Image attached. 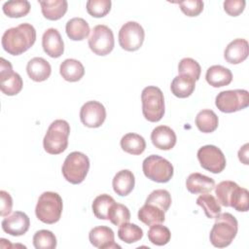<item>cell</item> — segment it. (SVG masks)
Segmentation results:
<instances>
[{
    "label": "cell",
    "mask_w": 249,
    "mask_h": 249,
    "mask_svg": "<svg viewBox=\"0 0 249 249\" xmlns=\"http://www.w3.org/2000/svg\"><path fill=\"white\" fill-rule=\"evenodd\" d=\"M36 41V30L30 23L24 22L7 29L1 40L5 52L12 55H19L29 50Z\"/></svg>",
    "instance_id": "obj_1"
},
{
    "label": "cell",
    "mask_w": 249,
    "mask_h": 249,
    "mask_svg": "<svg viewBox=\"0 0 249 249\" xmlns=\"http://www.w3.org/2000/svg\"><path fill=\"white\" fill-rule=\"evenodd\" d=\"M237 231L238 223L235 217L228 212L220 213L210 231V242L214 247L225 248L235 238Z\"/></svg>",
    "instance_id": "obj_2"
},
{
    "label": "cell",
    "mask_w": 249,
    "mask_h": 249,
    "mask_svg": "<svg viewBox=\"0 0 249 249\" xmlns=\"http://www.w3.org/2000/svg\"><path fill=\"white\" fill-rule=\"evenodd\" d=\"M69 134L70 125L65 120L53 121L44 136V150L51 155L61 154L68 146Z\"/></svg>",
    "instance_id": "obj_3"
},
{
    "label": "cell",
    "mask_w": 249,
    "mask_h": 249,
    "mask_svg": "<svg viewBox=\"0 0 249 249\" xmlns=\"http://www.w3.org/2000/svg\"><path fill=\"white\" fill-rule=\"evenodd\" d=\"M62 208V198L57 193L44 192L38 198L35 214L41 222L52 225L59 221Z\"/></svg>",
    "instance_id": "obj_4"
},
{
    "label": "cell",
    "mask_w": 249,
    "mask_h": 249,
    "mask_svg": "<svg viewBox=\"0 0 249 249\" xmlns=\"http://www.w3.org/2000/svg\"><path fill=\"white\" fill-rule=\"evenodd\" d=\"M142 113L144 118L151 122L160 121L165 112L164 97L161 89L155 86L146 87L141 93Z\"/></svg>",
    "instance_id": "obj_5"
},
{
    "label": "cell",
    "mask_w": 249,
    "mask_h": 249,
    "mask_svg": "<svg viewBox=\"0 0 249 249\" xmlns=\"http://www.w3.org/2000/svg\"><path fill=\"white\" fill-rule=\"evenodd\" d=\"M89 160L88 156L81 152L70 153L62 164V175L65 180L71 184L77 185L82 183L89 172Z\"/></svg>",
    "instance_id": "obj_6"
},
{
    "label": "cell",
    "mask_w": 249,
    "mask_h": 249,
    "mask_svg": "<svg viewBox=\"0 0 249 249\" xmlns=\"http://www.w3.org/2000/svg\"><path fill=\"white\" fill-rule=\"evenodd\" d=\"M142 169L148 179L157 183L168 182L174 173L171 162L158 155L148 156L143 160Z\"/></svg>",
    "instance_id": "obj_7"
},
{
    "label": "cell",
    "mask_w": 249,
    "mask_h": 249,
    "mask_svg": "<svg viewBox=\"0 0 249 249\" xmlns=\"http://www.w3.org/2000/svg\"><path fill=\"white\" fill-rule=\"evenodd\" d=\"M216 107L223 113H233L249 105V92L246 89L224 90L215 98Z\"/></svg>",
    "instance_id": "obj_8"
},
{
    "label": "cell",
    "mask_w": 249,
    "mask_h": 249,
    "mask_svg": "<svg viewBox=\"0 0 249 249\" xmlns=\"http://www.w3.org/2000/svg\"><path fill=\"white\" fill-rule=\"evenodd\" d=\"M115 46L114 34L111 28L104 24H98L91 30L89 38V47L90 51L97 55L109 54Z\"/></svg>",
    "instance_id": "obj_9"
},
{
    "label": "cell",
    "mask_w": 249,
    "mask_h": 249,
    "mask_svg": "<svg viewBox=\"0 0 249 249\" xmlns=\"http://www.w3.org/2000/svg\"><path fill=\"white\" fill-rule=\"evenodd\" d=\"M145 31L136 21L125 22L119 31V44L124 51L135 52L143 45Z\"/></svg>",
    "instance_id": "obj_10"
},
{
    "label": "cell",
    "mask_w": 249,
    "mask_h": 249,
    "mask_svg": "<svg viewBox=\"0 0 249 249\" xmlns=\"http://www.w3.org/2000/svg\"><path fill=\"white\" fill-rule=\"evenodd\" d=\"M197 160L202 168L214 174L222 172L226 167V157L214 145H205L198 149Z\"/></svg>",
    "instance_id": "obj_11"
},
{
    "label": "cell",
    "mask_w": 249,
    "mask_h": 249,
    "mask_svg": "<svg viewBox=\"0 0 249 249\" xmlns=\"http://www.w3.org/2000/svg\"><path fill=\"white\" fill-rule=\"evenodd\" d=\"M106 119V109L102 103L95 100L86 102L80 110L82 124L90 128H96L103 124Z\"/></svg>",
    "instance_id": "obj_12"
},
{
    "label": "cell",
    "mask_w": 249,
    "mask_h": 249,
    "mask_svg": "<svg viewBox=\"0 0 249 249\" xmlns=\"http://www.w3.org/2000/svg\"><path fill=\"white\" fill-rule=\"evenodd\" d=\"M2 230L10 235L20 236L24 234L30 226V220L28 216L21 211H15L10 216H6L3 219Z\"/></svg>",
    "instance_id": "obj_13"
},
{
    "label": "cell",
    "mask_w": 249,
    "mask_h": 249,
    "mask_svg": "<svg viewBox=\"0 0 249 249\" xmlns=\"http://www.w3.org/2000/svg\"><path fill=\"white\" fill-rule=\"evenodd\" d=\"M89 239L91 245L99 249L121 248L115 242V234L111 228L107 226H98L90 230Z\"/></svg>",
    "instance_id": "obj_14"
},
{
    "label": "cell",
    "mask_w": 249,
    "mask_h": 249,
    "mask_svg": "<svg viewBox=\"0 0 249 249\" xmlns=\"http://www.w3.org/2000/svg\"><path fill=\"white\" fill-rule=\"evenodd\" d=\"M42 47L44 52L53 58H57L64 52V43L60 33L55 28L47 29L42 37Z\"/></svg>",
    "instance_id": "obj_15"
},
{
    "label": "cell",
    "mask_w": 249,
    "mask_h": 249,
    "mask_svg": "<svg viewBox=\"0 0 249 249\" xmlns=\"http://www.w3.org/2000/svg\"><path fill=\"white\" fill-rule=\"evenodd\" d=\"M153 145L163 151L171 150L176 144V134L174 130L167 125H159L155 127L151 133Z\"/></svg>",
    "instance_id": "obj_16"
},
{
    "label": "cell",
    "mask_w": 249,
    "mask_h": 249,
    "mask_svg": "<svg viewBox=\"0 0 249 249\" xmlns=\"http://www.w3.org/2000/svg\"><path fill=\"white\" fill-rule=\"evenodd\" d=\"M249 54V45L247 40L237 38L231 41L224 51L225 59L231 64L243 62Z\"/></svg>",
    "instance_id": "obj_17"
},
{
    "label": "cell",
    "mask_w": 249,
    "mask_h": 249,
    "mask_svg": "<svg viewBox=\"0 0 249 249\" xmlns=\"http://www.w3.org/2000/svg\"><path fill=\"white\" fill-rule=\"evenodd\" d=\"M26 72L28 77L34 82H43L51 76L52 67L45 58L36 56L27 62Z\"/></svg>",
    "instance_id": "obj_18"
},
{
    "label": "cell",
    "mask_w": 249,
    "mask_h": 249,
    "mask_svg": "<svg viewBox=\"0 0 249 249\" xmlns=\"http://www.w3.org/2000/svg\"><path fill=\"white\" fill-rule=\"evenodd\" d=\"M186 187L192 194H206L214 189L215 181L206 175L195 172L190 174L187 178Z\"/></svg>",
    "instance_id": "obj_19"
},
{
    "label": "cell",
    "mask_w": 249,
    "mask_h": 249,
    "mask_svg": "<svg viewBox=\"0 0 249 249\" xmlns=\"http://www.w3.org/2000/svg\"><path fill=\"white\" fill-rule=\"evenodd\" d=\"M135 185V177L128 169H123L116 173L113 178L112 186L114 192L120 196L129 195Z\"/></svg>",
    "instance_id": "obj_20"
},
{
    "label": "cell",
    "mask_w": 249,
    "mask_h": 249,
    "mask_svg": "<svg viewBox=\"0 0 249 249\" xmlns=\"http://www.w3.org/2000/svg\"><path fill=\"white\" fill-rule=\"evenodd\" d=\"M205 79L213 88H221L231 83L232 73L229 68L222 65H212L207 69Z\"/></svg>",
    "instance_id": "obj_21"
},
{
    "label": "cell",
    "mask_w": 249,
    "mask_h": 249,
    "mask_svg": "<svg viewBox=\"0 0 249 249\" xmlns=\"http://www.w3.org/2000/svg\"><path fill=\"white\" fill-rule=\"evenodd\" d=\"M43 16L49 20L60 19L67 12L66 0H45L39 1Z\"/></svg>",
    "instance_id": "obj_22"
},
{
    "label": "cell",
    "mask_w": 249,
    "mask_h": 249,
    "mask_svg": "<svg viewBox=\"0 0 249 249\" xmlns=\"http://www.w3.org/2000/svg\"><path fill=\"white\" fill-rule=\"evenodd\" d=\"M61 77L67 82H78L85 75L84 65L77 59L67 58L59 66Z\"/></svg>",
    "instance_id": "obj_23"
},
{
    "label": "cell",
    "mask_w": 249,
    "mask_h": 249,
    "mask_svg": "<svg viewBox=\"0 0 249 249\" xmlns=\"http://www.w3.org/2000/svg\"><path fill=\"white\" fill-rule=\"evenodd\" d=\"M196 89V81L186 75H178L176 76L170 86L171 92L173 95L179 98L189 97Z\"/></svg>",
    "instance_id": "obj_24"
},
{
    "label": "cell",
    "mask_w": 249,
    "mask_h": 249,
    "mask_svg": "<svg viewBox=\"0 0 249 249\" xmlns=\"http://www.w3.org/2000/svg\"><path fill=\"white\" fill-rule=\"evenodd\" d=\"M65 31L69 39L73 41H82L89 34V25L82 18H73L69 19L65 26Z\"/></svg>",
    "instance_id": "obj_25"
},
{
    "label": "cell",
    "mask_w": 249,
    "mask_h": 249,
    "mask_svg": "<svg viewBox=\"0 0 249 249\" xmlns=\"http://www.w3.org/2000/svg\"><path fill=\"white\" fill-rule=\"evenodd\" d=\"M164 211L157 207L154 204L145 203L138 210V219L147 226H153L156 224H161L165 220Z\"/></svg>",
    "instance_id": "obj_26"
},
{
    "label": "cell",
    "mask_w": 249,
    "mask_h": 249,
    "mask_svg": "<svg viewBox=\"0 0 249 249\" xmlns=\"http://www.w3.org/2000/svg\"><path fill=\"white\" fill-rule=\"evenodd\" d=\"M121 148L127 154L130 155H141L146 149V141L145 139L133 132H129L124 134L121 139Z\"/></svg>",
    "instance_id": "obj_27"
},
{
    "label": "cell",
    "mask_w": 249,
    "mask_h": 249,
    "mask_svg": "<svg viewBox=\"0 0 249 249\" xmlns=\"http://www.w3.org/2000/svg\"><path fill=\"white\" fill-rule=\"evenodd\" d=\"M219 119L216 113L210 109H204L197 113L196 117V125L203 133H210L217 129Z\"/></svg>",
    "instance_id": "obj_28"
},
{
    "label": "cell",
    "mask_w": 249,
    "mask_h": 249,
    "mask_svg": "<svg viewBox=\"0 0 249 249\" xmlns=\"http://www.w3.org/2000/svg\"><path fill=\"white\" fill-rule=\"evenodd\" d=\"M196 204L202 208L204 214L209 219H215L222 210L221 204L218 202L217 198L208 193L201 194L196 198Z\"/></svg>",
    "instance_id": "obj_29"
},
{
    "label": "cell",
    "mask_w": 249,
    "mask_h": 249,
    "mask_svg": "<svg viewBox=\"0 0 249 249\" xmlns=\"http://www.w3.org/2000/svg\"><path fill=\"white\" fill-rule=\"evenodd\" d=\"M30 8V3L27 0H14L5 2L2 10L7 17L17 18L25 17L29 13Z\"/></svg>",
    "instance_id": "obj_30"
},
{
    "label": "cell",
    "mask_w": 249,
    "mask_h": 249,
    "mask_svg": "<svg viewBox=\"0 0 249 249\" xmlns=\"http://www.w3.org/2000/svg\"><path fill=\"white\" fill-rule=\"evenodd\" d=\"M114 202H116L115 199L107 194H102L97 196L93 199V202L91 205L94 216L100 220H108V212L111 205Z\"/></svg>",
    "instance_id": "obj_31"
},
{
    "label": "cell",
    "mask_w": 249,
    "mask_h": 249,
    "mask_svg": "<svg viewBox=\"0 0 249 249\" xmlns=\"http://www.w3.org/2000/svg\"><path fill=\"white\" fill-rule=\"evenodd\" d=\"M118 236L122 241L130 244L143 237V231L139 226L127 222L120 226L118 230Z\"/></svg>",
    "instance_id": "obj_32"
},
{
    "label": "cell",
    "mask_w": 249,
    "mask_h": 249,
    "mask_svg": "<svg viewBox=\"0 0 249 249\" xmlns=\"http://www.w3.org/2000/svg\"><path fill=\"white\" fill-rule=\"evenodd\" d=\"M23 82L20 75L17 72H13L11 75L3 80H0L1 91L9 96L17 95L22 89Z\"/></svg>",
    "instance_id": "obj_33"
},
{
    "label": "cell",
    "mask_w": 249,
    "mask_h": 249,
    "mask_svg": "<svg viewBox=\"0 0 249 249\" xmlns=\"http://www.w3.org/2000/svg\"><path fill=\"white\" fill-rule=\"evenodd\" d=\"M148 238L151 243L157 246H163L170 241L171 232L168 228L160 224L151 226L148 231Z\"/></svg>",
    "instance_id": "obj_34"
},
{
    "label": "cell",
    "mask_w": 249,
    "mask_h": 249,
    "mask_svg": "<svg viewBox=\"0 0 249 249\" xmlns=\"http://www.w3.org/2000/svg\"><path fill=\"white\" fill-rule=\"evenodd\" d=\"M237 186L235 182L230 180L222 181L215 186V195L218 202L225 207H230L231 195Z\"/></svg>",
    "instance_id": "obj_35"
},
{
    "label": "cell",
    "mask_w": 249,
    "mask_h": 249,
    "mask_svg": "<svg viewBox=\"0 0 249 249\" xmlns=\"http://www.w3.org/2000/svg\"><path fill=\"white\" fill-rule=\"evenodd\" d=\"M108 220L115 226H121L130 220V212L128 208L122 204L114 202L108 212Z\"/></svg>",
    "instance_id": "obj_36"
},
{
    "label": "cell",
    "mask_w": 249,
    "mask_h": 249,
    "mask_svg": "<svg viewBox=\"0 0 249 249\" xmlns=\"http://www.w3.org/2000/svg\"><path fill=\"white\" fill-rule=\"evenodd\" d=\"M32 241L36 249H54L57 243L54 233L48 230H40L36 231Z\"/></svg>",
    "instance_id": "obj_37"
},
{
    "label": "cell",
    "mask_w": 249,
    "mask_h": 249,
    "mask_svg": "<svg viewBox=\"0 0 249 249\" xmlns=\"http://www.w3.org/2000/svg\"><path fill=\"white\" fill-rule=\"evenodd\" d=\"M230 207L234 208L239 212H246L249 208V192L245 188L237 186L231 197Z\"/></svg>",
    "instance_id": "obj_38"
},
{
    "label": "cell",
    "mask_w": 249,
    "mask_h": 249,
    "mask_svg": "<svg viewBox=\"0 0 249 249\" xmlns=\"http://www.w3.org/2000/svg\"><path fill=\"white\" fill-rule=\"evenodd\" d=\"M145 203L154 204L166 212L171 205V196L168 191L163 189H159L153 191L147 197Z\"/></svg>",
    "instance_id": "obj_39"
},
{
    "label": "cell",
    "mask_w": 249,
    "mask_h": 249,
    "mask_svg": "<svg viewBox=\"0 0 249 249\" xmlns=\"http://www.w3.org/2000/svg\"><path fill=\"white\" fill-rule=\"evenodd\" d=\"M179 75H186L197 81L200 77L201 68L198 62L191 57H184L178 64Z\"/></svg>",
    "instance_id": "obj_40"
},
{
    "label": "cell",
    "mask_w": 249,
    "mask_h": 249,
    "mask_svg": "<svg viewBox=\"0 0 249 249\" xmlns=\"http://www.w3.org/2000/svg\"><path fill=\"white\" fill-rule=\"evenodd\" d=\"M110 0H89L87 2V12L93 18H103L111 10Z\"/></svg>",
    "instance_id": "obj_41"
},
{
    "label": "cell",
    "mask_w": 249,
    "mask_h": 249,
    "mask_svg": "<svg viewBox=\"0 0 249 249\" xmlns=\"http://www.w3.org/2000/svg\"><path fill=\"white\" fill-rule=\"evenodd\" d=\"M181 11L188 17H196L203 11V2L201 0H184L180 1Z\"/></svg>",
    "instance_id": "obj_42"
},
{
    "label": "cell",
    "mask_w": 249,
    "mask_h": 249,
    "mask_svg": "<svg viewBox=\"0 0 249 249\" xmlns=\"http://www.w3.org/2000/svg\"><path fill=\"white\" fill-rule=\"evenodd\" d=\"M246 2L244 0H226L224 2V10L231 17L239 16L245 8Z\"/></svg>",
    "instance_id": "obj_43"
},
{
    "label": "cell",
    "mask_w": 249,
    "mask_h": 249,
    "mask_svg": "<svg viewBox=\"0 0 249 249\" xmlns=\"http://www.w3.org/2000/svg\"><path fill=\"white\" fill-rule=\"evenodd\" d=\"M0 198H1V204H0V215L2 217L8 216L13 207V199L10 194L6 191H0Z\"/></svg>",
    "instance_id": "obj_44"
},
{
    "label": "cell",
    "mask_w": 249,
    "mask_h": 249,
    "mask_svg": "<svg viewBox=\"0 0 249 249\" xmlns=\"http://www.w3.org/2000/svg\"><path fill=\"white\" fill-rule=\"evenodd\" d=\"M13 67L10 61L6 60L4 57L0 58V80L5 79L13 73Z\"/></svg>",
    "instance_id": "obj_45"
},
{
    "label": "cell",
    "mask_w": 249,
    "mask_h": 249,
    "mask_svg": "<svg viewBox=\"0 0 249 249\" xmlns=\"http://www.w3.org/2000/svg\"><path fill=\"white\" fill-rule=\"evenodd\" d=\"M248 147H249V144L246 143L242 147H240V149L238 151V159L245 165L249 164V162H248V149L249 148Z\"/></svg>",
    "instance_id": "obj_46"
}]
</instances>
